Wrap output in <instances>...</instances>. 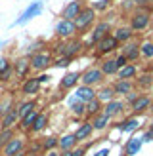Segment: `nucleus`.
<instances>
[{
	"mask_svg": "<svg viewBox=\"0 0 153 156\" xmlns=\"http://www.w3.org/2000/svg\"><path fill=\"white\" fill-rule=\"evenodd\" d=\"M84 48H86V44H84L82 40H79V38H69V40H61L58 44H54L52 53H58V55H65V57L75 59L76 55H80V53H82Z\"/></svg>",
	"mask_w": 153,
	"mask_h": 156,
	"instance_id": "1",
	"label": "nucleus"
},
{
	"mask_svg": "<svg viewBox=\"0 0 153 156\" xmlns=\"http://www.w3.org/2000/svg\"><path fill=\"white\" fill-rule=\"evenodd\" d=\"M42 12H44V2L42 0H33L25 10H23L21 13H19V17L15 19V21H12V29L13 27H21V25H25V23H29V21H33L35 17H38V15H42Z\"/></svg>",
	"mask_w": 153,
	"mask_h": 156,
	"instance_id": "2",
	"label": "nucleus"
},
{
	"mask_svg": "<svg viewBox=\"0 0 153 156\" xmlns=\"http://www.w3.org/2000/svg\"><path fill=\"white\" fill-rule=\"evenodd\" d=\"M29 59H31V67H33V71L46 73L52 67V63H54V53L50 50H42V51L33 53Z\"/></svg>",
	"mask_w": 153,
	"mask_h": 156,
	"instance_id": "3",
	"label": "nucleus"
},
{
	"mask_svg": "<svg viewBox=\"0 0 153 156\" xmlns=\"http://www.w3.org/2000/svg\"><path fill=\"white\" fill-rule=\"evenodd\" d=\"M107 34H111V21H107V19L98 21L94 25V29H92V33H90V38L84 44H86V48H96V44Z\"/></svg>",
	"mask_w": 153,
	"mask_h": 156,
	"instance_id": "4",
	"label": "nucleus"
},
{
	"mask_svg": "<svg viewBox=\"0 0 153 156\" xmlns=\"http://www.w3.org/2000/svg\"><path fill=\"white\" fill-rule=\"evenodd\" d=\"M54 33L59 40H69V38H75L79 29H76V23L71 19H59L56 25H54Z\"/></svg>",
	"mask_w": 153,
	"mask_h": 156,
	"instance_id": "5",
	"label": "nucleus"
},
{
	"mask_svg": "<svg viewBox=\"0 0 153 156\" xmlns=\"http://www.w3.org/2000/svg\"><path fill=\"white\" fill-rule=\"evenodd\" d=\"M149 21H151V15L145 8H138V10L130 15V29L134 33H142L149 27Z\"/></svg>",
	"mask_w": 153,
	"mask_h": 156,
	"instance_id": "6",
	"label": "nucleus"
},
{
	"mask_svg": "<svg viewBox=\"0 0 153 156\" xmlns=\"http://www.w3.org/2000/svg\"><path fill=\"white\" fill-rule=\"evenodd\" d=\"M96 10L92 6H84L82 8V12L79 13V17L75 19V23H76V29H79V33L82 34V33H86V30L96 23Z\"/></svg>",
	"mask_w": 153,
	"mask_h": 156,
	"instance_id": "7",
	"label": "nucleus"
},
{
	"mask_svg": "<svg viewBox=\"0 0 153 156\" xmlns=\"http://www.w3.org/2000/svg\"><path fill=\"white\" fill-rule=\"evenodd\" d=\"M27 145H29V141H27L25 135H17V133H15V137L12 139V141L8 143L4 149H0V156H15L19 152H25Z\"/></svg>",
	"mask_w": 153,
	"mask_h": 156,
	"instance_id": "8",
	"label": "nucleus"
},
{
	"mask_svg": "<svg viewBox=\"0 0 153 156\" xmlns=\"http://www.w3.org/2000/svg\"><path fill=\"white\" fill-rule=\"evenodd\" d=\"M105 80V74L102 73V69L99 67H88L86 71L80 74V84L84 86H92V88H96V86H102Z\"/></svg>",
	"mask_w": 153,
	"mask_h": 156,
	"instance_id": "9",
	"label": "nucleus"
},
{
	"mask_svg": "<svg viewBox=\"0 0 153 156\" xmlns=\"http://www.w3.org/2000/svg\"><path fill=\"white\" fill-rule=\"evenodd\" d=\"M12 67H13V73H15V78L17 80H27L31 71H33V67H31V59L27 55H21V57H15L12 61Z\"/></svg>",
	"mask_w": 153,
	"mask_h": 156,
	"instance_id": "10",
	"label": "nucleus"
},
{
	"mask_svg": "<svg viewBox=\"0 0 153 156\" xmlns=\"http://www.w3.org/2000/svg\"><path fill=\"white\" fill-rule=\"evenodd\" d=\"M40 88H42V84L38 82V78L36 76H29L27 80H23L21 82V86H19V93L23 97H35V95H38V91H40Z\"/></svg>",
	"mask_w": 153,
	"mask_h": 156,
	"instance_id": "11",
	"label": "nucleus"
},
{
	"mask_svg": "<svg viewBox=\"0 0 153 156\" xmlns=\"http://www.w3.org/2000/svg\"><path fill=\"white\" fill-rule=\"evenodd\" d=\"M117 50H119V40L113 34L103 36L102 40L96 44V53H98V55H107V53H113Z\"/></svg>",
	"mask_w": 153,
	"mask_h": 156,
	"instance_id": "12",
	"label": "nucleus"
},
{
	"mask_svg": "<svg viewBox=\"0 0 153 156\" xmlns=\"http://www.w3.org/2000/svg\"><path fill=\"white\" fill-rule=\"evenodd\" d=\"M80 74L82 73H79V71H67L63 76L59 78V90H63V91L75 90L76 86L80 84Z\"/></svg>",
	"mask_w": 153,
	"mask_h": 156,
	"instance_id": "13",
	"label": "nucleus"
},
{
	"mask_svg": "<svg viewBox=\"0 0 153 156\" xmlns=\"http://www.w3.org/2000/svg\"><path fill=\"white\" fill-rule=\"evenodd\" d=\"M67 108H69V112H71L73 116H76V118L86 116V103H84V101H80L79 97L75 95V93L67 97Z\"/></svg>",
	"mask_w": 153,
	"mask_h": 156,
	"instance_id": "14",
	"label": "nucleus"
},
{
	"mask_svg": "<svg viewBox=\"0 0 153 156\" xmlns=\"http://www.w3.org/2000/svg\"><path fill=\"white\" fill-rule=\"evenodd\" d=\"M82 4L79 2V0H71V2H67L65 4V8L61 10V19H71V21H75L76 17H79V13L82 12Z\"/></svg>",
	"mask_w": 153,
	"mask_h": 156,
	"instance_id": "15",
	"label": "nucleus"
},
{
	"mask_svg": "<svg viewBox=\"0 0 153 156\" xmlns=\"http://www.w3.org/2000/svg\"><path fill=\"white\" fill-rule=\"evenodd\" d=\"M48 124H50V114L46 112V111H38V116H36L35 124L31 126V131H29V133H31V135H38V133H42V131L48 128Z\"/></svg>",
	"mask_w": 153,
	"mask_h": 156,
	"instance_id": "16",
	"label": "nucleus"
},
{
	"mask_svg": "<svg viewBox=\"0 0 153 156\" xmlns=\"http://www.w3.org/2000/svg\"><path fill=\"white\" fill-rule=\"evenodd\" d=\"M121 53H122V55H125V57L130 61V63H132V61H138V59H140V55H142L140 44L134 42V40H130V42H126V44H122Z\"/></svg>",
	"mask_w": 153,
	"mask_h": 156,
	"instance_id": "17",
	"label": "nucleus"
},
{
	"mask_svg": "<svg viewBox=\"0 0 153 156\" xmlns=\"http://www.w3.org/2000/svg\"><path fill=\"white\" fill-rule=\"evenodd\" d=\"M19 120H21V116L17 112V107L12 108L10 112H8L6 116H2L0 118V128L2 129H13V128H17L19 126Z\"/></svg>",
	"mask_w": 153,
	"mask_h": 156,
	"instance_id": "18",
	"label": "nucleus"
},
{
	"mask_svg": "<svg viewBox=\"0 0 153 156\" xmlns=\"http://www.w3.org/2000/svg\"><path fill=\"white\" fill-rule=\"evenodd\" d=\"M145 143H144V137L142 135H132L126 141V145H125V154L126 156H136V154H140V151H142V147H144Z\"/></svg>",
	"mask_w": 153,
	"mask_h": 156,
	"instance_id": "19",
	"label": "nucleus"
},
{
	"mask_svg": "<svg viewBox=\"0 0 153 156\" xmlns=\"http://www.w3.org/2000/svg\"><path fill=\"white\" fill-rule=\"evenodd\" d=\"M125 108H126L125 101H121V99H113V101H109V103H105V105H103V112H105V114H109L111 118H117V116H121L122 112H125Z\"/></svg>",
	"mask_w": 153,
	"mask_h": 156,
	"instance_id": "20",
	"label": "nucleus"
},
{
	"mask_svg": "<svg viewBox=\"0 0 153 156\" xmlns=\"http://www.w3.org/2000/svg\"><path fill=\"white\" fill-rule=\"evenodd\" d=\"M75 95L79 97L80 101H84V103H88V101L96 99L98 97V90L92 88V86H84V84H79L75 88Z\"/></svg>",
	"mask_w": 153,
	"mask_h": 156,
	"instance_id": "21",
	"label": "nucleus"
},
{
	"mask_svg": "<svg viewBox=\"0 0 153 156\" xmlns=\"http://www.w3.org/2000/svg\"><path fill=\"white\" fill-rule=\"evenodd\" d=\"M111 120H113V118H111L109 114H105L103 111L99 112V114H96V116H92V118H90L92 126H94V131H105L107 128H109Z\"/></svg>",
	"mask_w": 153,
	"mask_h": 156,
	"instance_id": "22",
	"label": "nucleus"
},
{
	"mask_svg": "<svg viewBox=\"0 0 153 156\" xmlns=\"http://www.w3.org/2000/svg\"><path fill=\"white\" fill-rule=\"evenodd\" d=\"M115 128H117L119 131H122V133H132V131H136L138 128H140V120H138L136 116H132V118H125L122 122L115 124Z\"/></svg>",
	"mask_w": 153,
	"mask_h": 156,
	"instance_id": "23",
	"label": "nucleus"
},
{
	"mask_svg": "<svg viewBox=\"0 0 153 156\" xmlns=\"http://www.w3.org/2000/svg\"><path fill=\"white\" fill-rule=\"evenodd\" d=\"M92 133H94V126H92V122H90V120L79 124V128H76V131H75V135H76V139H79V143H80V141H86V139H90Z\"/></svg>",
	"mask_w": 153,
	"mask_h": 156,
	"instance_id": "24",
	"label": "nucleus"
},
{
	"mask_svg": "<svg viewBox=\"0 0 153 156\" xmlns=\"http://www.w3.org/2000/svg\"><path fill=\"white\" fill-rule=\"evenodd\" d=\"M113 36L119 40V44H126V42L132 40L134 30L130 29V25H128V27H126V25H122V27H117V29L113 30Z\"/></svg>",
	"mask_w": 153,
	"mask_h": 156,
	"instance_id": "25",
	"label": "nucleus"
},
{
	"mask_svg": "<svg viewBox=\"0 0 153 156\" xmlns=\"http://www.w3.org/2000/svg\"><path fill=\"white\" fill-rule=\"evenodd\" d=\"M99 69H102V73L105 76H115L119 73V65H117V59L113 57H105L102 63H99Z\"/></svg>",
	"mask_w": 153,
	"mask_h": 156,
	"instance_id": "26",
	"label": "nucleus"
},
{
	"mask_svg": "<svg viewBox=\"0 0 153 156\" xmlns=\"http://www.w3.org/2000/svg\"><path fill=\"white\" fill-rule=\"evenodd\" d=\"M36 116H38V108H35V111H31V112H27L25 116H21V120H19V129L21 131H25V133H29L31 131V126L35 124V120H36Z\"/></svg>",
	"mask_w": 153,
	"mask_h": 156,
	"instance_id": "27",
	"label": "nucleus"
},
{
	"mask_svg": "<svg viewBox=\"0 0 153 156\" xmlns=\"http://www.w3.org/2000/svg\"><path fill=\"white\" fill-rule=\"evenodd\" d=\"M79 145V139L75 133H65L59 137V151H73Z\"/></svg>",
	"mask_w": 153,
	"mask_h": 156,
	"instance_id": "28",
	"label": "nucleus"
},
{
	"mask_svg": "<svg viewBox=\"0 0 153 156\" xmlns=\"http://www.w3.org/2000/svg\"><path fill=\"white\" fill-rule=\"evenodd\" d=\"M149 107H151V99H149L147 95H140L132 105H130V108H132V112H134V114H142V112L147 111Z\"/></svg>",
	"mask_w": 153,
	"mask_h": 156,
	"instance_id": "29",
	"label": "nucleus"
},
{
	"mask_svg": "<svg viewBox=\"0 0 153 156\" xmlns=\"http://www.w3.org/2000/svg\"><path fill=\"white\" fill-rule=\"evenodd\" d=\"M113 90H115V93H117V95H122L125 97L126 93H130L134 90V82L132 80H119L117 78V82L113 84Z\"/></svg>",
	"mask_w": 153,
	"mask_h": 156,
	"instance_id": "30",
	"label": "nucleus"
},
{
	"mask_svg": "<svg viewBox=\"0 0 153 156\" xmlns=\"http://www.w3.org/2000/svg\"><path fill=\"white\" fill-rule=\"evenodd\" d=\"M136 74H138V67L134 63H128L122 69H119L117 78H119V80H132V78H136Z\"/></svg>",
	"mask_w": 153,
	"mask_h": 156,
	"instance_id": "31",
	"label": "nucleus"
},
{
	"mask_svg": "<svg viewBox=\"0 0 153 156\" xmlns=\"http://www.w3.org/2000/svg\"><path fill=\"white\" fill-rule=\"evenodd\" d=\"M115 97H117V93H115L113 86H102V88L98 90V99L102 101V103H109V101H113Z\"/></svg>",
	"mask_w": 153,
	"mask_h": 156,
	"instance_id": "32",
	"label": "nucleus"
},
{
	"mask_svg": "<svg viewBox=\"0 0 153 156\" xmlns=\"http://www.w3.org/2000/svg\"><path fill=\"white\" fill-rule=\"evenodd\" d=\"M102 111H103V103H102V101H99L98 97H96V99H92V101H88V103H86V118H88V120L92 118V116L99 114Z\"/></svg>",
	"mask_w": 153,
	"mask_h": 156,
	"instance_id": "33",
	"label": "nucleus"
},
{
	"mask_svg": "<svg viewBox=\"0 0 153 156\" xmlns=\"http://www.w3.org/2000/svg\"><path fill=\"white\" fill-rule=\"evenodd\" d=\"M35 108H38V101L36 99H25V101H21V103H17V112L19 116H25L27 112L31 111H35Z\"/></svg>",
	"mask_w": 153,
	"mask_h": 156,
	"instance_id": "34",
	"label": "nucleus"
},
{
	"mask_svg": "<svg viewBox=\"0 0 153 156\" xmlns=\"http://www.w3.org/2000/svg\"><path fill=\"white\" fill-rule=\"evenodd\" d=\"M59 149V137L58 135H46L42 139V151L50 152V151H58Z\"/></svg>",
	"mask_w": 153,
	"mask_h": 156,
	"instance_id": "35",
	"label": "nucleus"
},
{
	"mask_svg": "<svg viewBox=\"0 0 153 156\" xmlns=\"http://www.w3.org/2000/svg\"><path fill=\"white\" fill-rule=\"evenodd\" d=\"M15 107H17V103H15V97H13V95L0 99V118H2V116H6V114L10 112L12 108H15Z\"/></svg>",
	"mask_w": 153,
	"mask_h": 156,
	"instance_id": "36",
	"label": "nucleus"
},
{
	"mask_svg": "<svg viewBox=\"0 0 153 156\" xmlns=\"http://www.w3.org/2000/svg\"><path fill=\"white\" fill-rule=\"evenodd\" d=\"M73 63V59L71 57H65V55H58V57H54V63L52 67L54 69H67L69 65Z\"/></svg>",
	"mask_w": 153,
	"mask_h": 156,
	"instance_id": "37",
	"label": "nucleus"
},
{
	"mask_svg": "<svg viewBox=\"0 0 153 156\" xmlns=\"http://www.w3.org/2000/svg\"><path fill=\"white\" fill-rule=\"evenodd\" d=\"M13 137H15V129H2V133H0V149H4Z\"/></svg>",
	"mask_w": 153,
	"mask_h": 156,
	"instance_id": "38",
	"label": "nucleus"
},
{
	"mask_svg": "<svg viewBox=\"0 0 153 156\" xmlns=\"http://www.w3.org/2000/svg\"><path fill=\"white\" fill-rule=\"evenodd\" d=\"M138 88H151V84H153V76L151 74H142V76H138L136 78V82H134Z\"/></svg>",
	"mask_w": 153,
	"mask_h": 156,
	"instance_id": "39",
	"label": "nucleus"
},
{
	"mask_svg": "<svg viewBox=\"0 0 153 156\" xmlns=\"http://www.w3.org/2000/svg\"><path fill=\"white\" fill-rule=\"evenodd\" d=\"M140 50H142V57L153 59V42H149V40L142 42V44H140Z\"/></svg>",
	"mask_w": 153,
	"mask_h": 156,
	"instance_id": "40",
	"label": "nucleus"
},
{
	"mask_svg": "<svg viewBox=\"0 0 153 156\" xmlns=\"http://www.w3.org/2000/svg\"><path fill=\"white\" fill-rule=\"evenodd\" d=\"M27 152H33V154H42V141H29L27 145Z\"/></svg>",
	"mask_w": 153,
	"mask_h": 156,
	"instance_id": "41",
	"label": "nucleus"
},
{
	"mask_svg": "<svg viewBox=\"0 0 153 156\" xmlns=\"http://www.w3.org/2000/svg\"><path fill=\"white\" fill-rule=\"evenodd\" d=\"M15 76V73H13V67H10V69H6V71H2L0 73V84H8L12 80V78Z\"/></svg>",
	"mask_w": 153,
	"mask_h": 156,
	"instance_id": "42",
	"label": "nucleus"
},
{
	"mask_svg": "<svg viewBox=\"0 0 153 156\" xmlns=\"http://www.w3.org/2000/svg\"><path fill=\"white\" fill-rule=\"evenodd\" d=\"M109 6H111V0H96V2H92V8L96 12H105Z\"/></svg>",
	"mask_w": 153,
	"mask_h": 156,
	"instance_id": "43",
	"label": "nucleus"
},
{
	"mask_svg": "<svg viewBox=\"0 0 153 156\" xmlns=\"http://www.w3.org/2000/svg\"><path fill=\"white\" fill-rule=\"evenodd\" d=\"M12 67V61L10 57H6V55H0V73L6 71V69H10Z\"/></svg>",
	"mask_w": 153,
	"mask_h": 156,
	"instance_id": "44",
	"label": "nucleus"
},
{
	"mask_svg": "<svg viewBox=\"0 0 153 156\" xmlns=\"http://www.w3.org/2000/svg\"><path fill=\"white\" fill-rule=\"evenodd\" d=\"M140 95H142V93H138L136 90H132L130 93H126V95H125V97H126V103H128V105H132V103H134V101L140 97Z\"/></svg>",
	"mask_w": 153,
	"mask_h": 156,
	"instance_id": "45",
	"label": "nucleus"
},
{
	"mask_svg": "<svg viewBox=\"0 0 153 156\" xmlns=\"http://www.w3.org/2000/svg\"><path fill=\"white\" fill-rule=\"evenodd\" d=\"M38 82L40 84H50V80H52V74H48V73H38Z\"/></svg>",
	"mask_w": 153,
	"mask_h": 156,
	"instance_id": "46",
	"label": "nucleus"
},
{
	"mask_svg": "<svg viewBox=\"0 0 153 156\" xmlns=\"http://www.w3.org/2000/svg\"><path fill=\"white\" fill-rule=\"evenodd\" d=\"M115 59H117V65H119V69H122L125 65H128V63H130V61H128L125 55H122V53H119V55L115 57Z\"/></svg>",
	"mask_w": 153,
	"mask_h": 156,
	"instance_id": "47",
	"label": "nucleus"
},
{
	"mask_svg": "<svg viewBox=\"0 0 153 156\" xmlns=\"http://www.w3.org/2000/svg\"><path fill=\"white\" fill-rule=\"evenodd\" d=\"M151 2H153V0H132V4H134L136 8H147Z\"/></svg>",
	"mask_w": 153,
	"mask_h": 156,
	"instance_id": "48",
	"label": "nucleus"
},
{
	"mask_svg": "<svg viewBox=\"0 0 153 156\" xmlns=\"http://www.w3.org/2000/svg\"><path fill=\"white\" fill-rule=\"evenodd\" d=\"M111 154V149L109 147H103V149H99V151H96L92 156H109Z\"/></svg>",
	"mask_w": 153,
	"mask_h": 156,
	"instance_id": "49",
	"label": "nucleus"
},
{
	"mask_svg": "<svg viewBox=\"0 0 153 156\" xmlns=\"http://www.w3.org/2000/svg\"><path fill=\"white\" fill-rule=\"evenodd\" d=\"M88 151V147H76V149H73V156H84Z\"/></svg>",
	"mask_w": 153,
	"mask_h": 156,
	"instance_id": "50",
	"label": "nucleus"
},
{
	"mask_svg": "<svg viewBox=\"0 0 153 156\" xmlns=\"http://www.w3.org/2000/svg\"><path fill=\"white\" fill-rule=\"evenodd\" d=\"M142 137H144V143H153V133H151L149 129H147V131H144Z\"/></svg>",
	"mask_w": 153,
	"mask_h": 156,
	"instance_id": "51",
	"label": "nucleus"
},
{
	"mask_svg": "<svg viewBox=\"0 0 153 156\" xmlns=\"http://www.w3.org/2000/svg\"><path fill=\"white\" fill-rule=\"evenodd\" d=\"M59 156H73V151H61Z\"/></svg>",
	"mask_w": 153,
	"mask_h": 156,
	"instance_id": "52",
	"label": "nucleus"
},
{
	"mask_svg": "<svg viewBox=\"0 0 153 156\" xmlns=\"http://www.w3.org/2000/svg\"><path fill=\"white\" fill-rule=\"evenodd\" d=\"M44 156H59L58 151H50V152H44Z\"/></svg>",
	"mask_w": 153,
	"mask_h": 156,
	"instance_id": "53",
	"label": "nucleus"
},
{
	"mask_svg": "<svg viewBox=\"0 0 153 156\" xmlns=\"http://www.w3.org/2000/svg\"><path fill=\"white\" fill-rule=\"evenodd\" d=\"M8 44H10L8 40H0V51H2V50L6 48V46H8Z\"/></svg>",
	"mask_w": 153,
	"mask_h": 156,
	"instance_id": "54",
	"label": "nucleus"
},
{
	"mask_svg": "<svg viewBox=\"0 0 153 156\" xmlns=\"http://www.w3.org/2000/svg\"><path fill=\"white\" fill-rule=\"evenodd\" d=\"M149 131L153 133V120H151V124H149Z\"/></svg>",
	"mask_w": 153,
	"mask_h": 156,
	"instance_id": "55",
	"label": "nucleus"
},
{
	"mask_svg": "<svg viewBox=\"0 0 153 156\" xmlns=\"http://www.w3.org/2000/svg\"><path fill=\"white\" fill-rule=\"evenodd\" d=\"M15 156H27V151H25V152H19V154H15Z\"/></svg>",
	"mask_w": 153,
	"mask_h": 156,
	"instance_id": "56",
	"label": "nucleus"
},
{
	"mask_svg": "<svg viewBox=\"0 0 153 156\" xmlns=\"http://www.w3.org/2000/svg\"><path fill=\"white\" fill-rule=\"evenodd\" d=\"M27 156H42V154H33V152H27Z\"/></svg>",
	"mask_w": 153,
	"mask_h": 156,
	"instance_id": "57",
	"label": "nucleus"
},
{
	"mask_svg": "<svg viewBox=\"0 0 153 156\" xmlns=\"http://www.w3.org/2000/svg\"><path fill=\"white\" fill-rule=\"evenodd\" d=\"M151 91H153V84H151Z\"/></svg>",
	"mask_w": 153,
	"mask_h": 156,
	"instance_id": "58",
	"label": "nucleus"
},
{
	"mask_svg": "<svg viewBox=\"0 0 153 156\" xmlns=\"http://www.w3.org/2000/svg\"><path fill=\"white\" fill-rule=\"evenodd\" d=\"M0 133H2V128H0Z\"/></svg>",
	"mask_w": 153,
	"mask_h": 156,
	"instance_id": "59",
	"label": "nucleus"
},
{
	"mask_svg": "<svg viewBox=\"0 0 153 156\" xmlns=\"http://www.w3.org/2000/svg\"><path fill=\"white\" fill-rule=\"evenodd\" d=\"M121 156H126V154H121Z\"/></svg>",
	"mask_w": 153,
	"mask_h": 156,
	"instance_id": "60",
	"label": "nucleus"
}]
</instances>
